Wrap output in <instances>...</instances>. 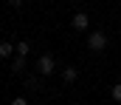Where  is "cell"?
Listing matches in <instances>:
<instances>
[{"label": "cell", "mask_w": 121, "mask_h": 105, "mask_svg": "<svg viewBox=\"0 0 121 105\" xmlns=\"http://www.w3.org/2000/svg\"><path fill=\"white\" fill-rule=\"evenodd\" d=\"M56 71V60H54V54H39L37 57V74H42V77H51Z\"/></svg>", "instance_id": "cell-1"}, {"label": "cell", "mask_w": 121, "mask_h": 105, "mask_svg": "<svg viewBox=\"0 0 121 105\" xmlns=\"http://www.w3.org/2000/svg\"><path fill=\"white\" fill-rule=\"evenodd\" d=\"M87 48L96 51V54H101V51L107 48V34H104V31H90V34H87Z\"/></svg>", "instance_id": "cell-2"}, {"label": "cell", "mask_w": 121, "mask_h": 105, "mask_svg": "<svg viewBox=\"0 0 121 105\" xmlns=\"http://www.w3.org/2000/svg\"><path fill=\"white\" fill-rule=\"evenodd\" d=\"M70 26H73L76 31H87V29H90V17H87L85 11H76L73 20H70Z\"/></svg>", "instance_id": "cell-3"}, {"label": "cell", "mask_w": 121, "mask_h": 105, "mask_svg": "<svg viewBox=\"0 0 121 105\" xmlns=\"http://www.w3.org/2000/svg\"><path fill=\"white\" fill-rule=\"evenodd\" d=\"M76 80H79V68H73V65H65L62 68V82L65 85H73Z\"/></svg>", "instance_id": "cell-4"}, {"label": "cell", "mask_w": 121, "mask_h": 105, "mask_svg": "<svg viewBox=\"0 0 121 105\" xmlns=\"http://www.w3.org/2000/svg\"><path fill=\"white\" fill-rule=\"evenodd\" d=\"M14 54H17V43L3 40V43H0V60H9V57H14Z\"/></svg>", "instance_id": "cell-5"}, {"label": "cell", "mask_w": 121, "mask_h": 105, "mask_svg": "<svg viewBox=\"0 0 121 105\" xmlns=\"http://www.w3.org/2000/svg\"><path fill=\"white\" fill-rule=\"evenodd\" d=\"M42 74H26V88L28 91H42Z\"/></svg>", "instance_id": "cell-6"}, {"label": "cell", "mask_w": 121, "mask_h": 105, "mask_svg": "<svg viewBox=\"0 0 121 105\" xmlns=\"http://www.w3.org/2000/svg\"><path fill=\"white\" fill-rule=\"evenodd\" d=\"M11 71H14V74H23V71H26V57H23V54H14V57H11Z\"/></svg>", "instance_id": "cell-7"}, {"label": "cell", "mask_w": 121, "mask_h": 105, "mask_svg": "<svg viewBox=\"0 0 121 105\" xmlns=\"http://www.w3.org/2000/svg\"><path fill=\"white\" fill-rule=\"evenodd\" d=\"M28 51H31V43H26V40H20V43H17V54L28 57Z\"/></svg>", "instance_id": "cell-8"}, {"label": "cell", "mask_w": 121, "mask_h": 105, "mask_svg": "<svg viewBox=\"0 0 121 105\" xmlns=\"http://www.w3.org/2000/svg\"><path fill=\"white\" fill-rule=\"evenodd\" d=\"M110 97H113L116 102H121V82H116V85L110 88Z\"/></svg>", "instance_id": "cell-9"}, {"label": "cell", "mask_w": 121, "mask_h": 105, "mask_svg": "<svg viewBox=\"0 0 121 105\" xmlns=\"http://www.w3.org/2000/svg\"><path fill=\"white\" fill-rule=\"evenodd\" d=\"M11 105H28V100H26V97H14V100H11Z\"/></svg>", "instance_id": "cell-10"}, {"label": "cell", "mask_w": 121, "mask_h": 105, "mask_svg": "<svg viewBox=\"0 0 121 105\" xmlns=\"http://www.w3.org/2000/svg\"><path fill=\"white\" fill-rule=\"evenodd\" d=\"M9 3H11L14 9H20V6H23V0H9Z\"/></svg>", "instance_id": "cell-11"}, {"label": "cell", "mask_w": 121, "mask_h": 105, "mask_svg": "<svg viewBox=\"0 0 121 105\" xmlns=\"http://www.w3.org/2000/svg\"><path fill=\"white\" fill-rule=\"evenodd\" d=\"M70 105H79V102H70Z\"/></svg>", "instance_id": "cell-12"}, {"label": "cell", "mask_w": 121, "mask_h": 105, "mask_svg": "<svg viewBox=\"0 0 121 105\" xmlns=\"http://www.w3.org/2000/svg\"><path fill=\"white\" fill-rule=\"evenodd\" d=\"M118 105H121V102H118Z\"/></svg>", "instance_id": "cell-13"}]
</instances>
